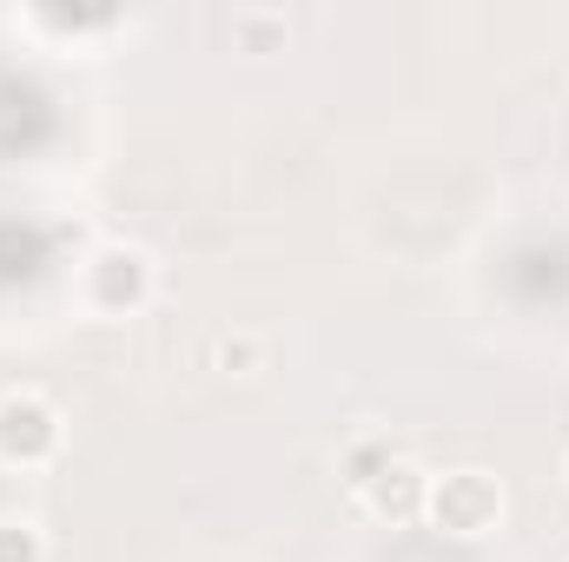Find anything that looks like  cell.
Listing matches in <instances>:
<instances>
[{
	"label": "cell",
	"instance_id": "1",
	"mask_svg": "<svg viewBox=\"0 0 569 562\" xmlns=\"http://www.w3.org/2000/svg\"><path fill=\"white\" fill-rule=\"evenodd\" d=\"M425 516L437 530H450V536H483V530H497V516H503V490H497L483 470H457V476L430 483Z\"/></svg>",
	"mask_w": 569,
	"mask_h": 562
},
{
	"label": "cell",
	"instance_id": "5",
	"mask_svg": "<svg viewBox=\"0 0 569 562\" xmlns=\"http://www.w3.org/2000/svg\"><path fill=\"white\" fill-rule=\"evenodd\" d=\"M0 562H47V543L27 516H0Z\"/></svg>",
	"mask_w": 569,
	"mask_h": 562
},
{
	"label": "cell",
	"instance_id": "4",
	"mask_svg": "<svg viewBox=\"0 0 569 562\" xmlns=\"http://www.w3.org/2000/svg\"><path fill=\"white\" fill-rule=\"evenodd\" d=\"M378 516H391V523H411V516H425L430 503V476L425 470H411V463H385L365 490H358Z\"/></svg>",
	"mask_w": 569,
	"mask_h": 562
},
{
	"label": "cell",
	"instance_id": "6",
	"mask_svg": "<svg viewBox=\"0 0 569 562\" xmlns=\"http://www.w3.org/2000/svg\"><path fill=\"white\" fill-rule=\"evenodd\" d=\"M266 364V344L252 338V331H226L219 338V371H232V378H252Z\"/></svg>",
	"mask_w": 569,
	"mask_h": 562
},
{
	"label": "cell",
	"instance_id": "7",
	"mask_svg": "<svg viewBox=\"0 0 569 562\" xmlns=\"http://www.w3.org/2000/svg\"><path fill=\"white\" fill-rule=\"evenodd\" d=\"M232 33L259 53L266 40H284V20H279V13H239V20H232Z\"/></svg>",
	"mask_w": 569,
	"mask_h": 562
},
{
	"label": "cell",
	"instance_id": "3",
	"mask_svg": "<svg viewBox=\"0 0 569 562\" xmlns=\"http://www.w3.org/2000/svg\"><path fill=\"white\" fill-rule=\"evenodd\" d=\"M146 291H152V265H146V252H133V245H107L87 265V298L100 311H133V304H146Z\"/></svg>",
	"mask_w": 569,
	"mask_h": 562
},
{
	"label": "cell",
	"instance_id": "2",
	"mask_svg": "<svg viewBox=\"0 0 569 562\" xmlns=\"http://www.w3.org/2000/svg\"><path fill=\"white\" fill-rule=\"evenodd\" d=\"M53 450H60V418L47 398H33V391L0 398V456L7 463H47Z\"/></svg>",
	"mask_w": 569,
	"mask_h": 562
}]
</instances>
